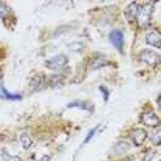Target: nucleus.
Returning <instances> with one entry per match:
<instances>
[{
    "label": "nucleus",
    "instance_id": "1",
    "mask_svg": "<svg viewBox=\"0 0 161 161\" xmlns=\"http://www.w3.org/2000/svg\"><path fill=\"white\" fill-rule=\"evenodd\" d=\"M153 15V4L147 3V4H142L139 5V10H138V16L137 21L139 25L145 27L150 22V18Z\"/></svg>",
    "mask_w": 161,
    "mask_h": 161
},
{
    "label": "nucleus",
    "instance_id": "2",
    "mask_svg": "<svg viewBox=\"0 0 161 161\" xmlns=\"http://www.w3.org/2000/svg\"><path fill=\"white\" fill-rule=\"evenodd\" d=\"M67 64H68V58L65 55H56L45 62V65L51 70H59Z\"/></svg>",
    "mask_w": 161,
    "mask_h": 161
},
{
    "label": "nucleus",
    "instance_id": "3",
    "mask_svg": "<svg viewBox=\"0 0 161 161\" xmlns=\"http://www.w3.org/2000/svg\"><path fill=\"white\" fill-rule=\"evenodd\" d=\"M139 59H141V62L150 65V67H156L160 63V56L155 51H150V50L142 51L139 55Z\"/></svg>",
    "mask_w": 161,
    "mask_h": 161
},
{
    "label": "nucleus",
    "instance_id": "4",
    "mask_svg": "<svg viewBox=\"0 0 161 161\" xmlns=\"http://www.w3.org/2000/svg\"><path fill=\"white\" fill-rule=\"evenodd\" d=\"M141 120H142V122L144 124L145 126H149V127L159 126L161 122L160 118L158 116V114L154 113V112H145V113H143Z\"/></svg>",
    "mask_w": 161,
    "mask_h": 161
},
{
    "label": "nucleus",
    "instance_id": "5",
    "mask_svg": "<svg viewBox=\"0 0 161 161\" xmlns=\"http://www.w3.org/2000/svg\"><path fill=\"white\" fill-rule=\"evenodd\" d=\"M46 76L44 75V74H36L35 76H33L31 82H29V87L32 91H39L41 90L44 86H45V84H46V79H45Z\"/></svg>",
    "mask_w": 161,
    "mask_h": 161
},
{
    "label": "nucleus",
    "instance_id": "6",
    "mask_svg": "<svg viewBox=\"0 0 161 161\" xmlns=\"http://www.w3.org/2000/svg\"><path fill=\"white\" fill-rule=\"evenodd\" d=\"M131 137H132V141H133V143H135L136 147H141L145 142V139L148 137V133L143 129H136L132 132V136Z\"/></svg>",
    "mask_w": 161,
    "mask_h": 161
},
{
    "label": "nucleus",
    "instance_id": "7",
    "mask_svg": "<svg viewBox=\"0 0 161 161\" xmlns=\"http://www.w3.org/2000/svg\"><path fill=\"white\" fill-rule=\"evenodd\" d=\"M109 39L112 41V44H113L115 47L118 48V50H122L124 47V34L121 31H113V32L110 33V35H109Z\"/></svg>",
    "mask_w": 161,
    "mask_h": 161
},
{
    "label": "nucleus",
    "instance_id": "8",
    "mask_svg": "<svg viewBox=\"0 0 161 161\" xmlns=\"http://www.w3.org/2000/svg\"><path fill=\"white\" fill-rule=\"evenodd\" d=\"M130 148H131V145H130L129 142H126V141H119V142H116L113 145L112 153L114 155H124L125 153L129 152Z\"/></svg>",
    "mask_w": 161,
    "mask_h": 161
},
{
    "label": "nucleus",
    "instance_id": "9",
    "mask_svg": "<svg viewBox=\"0 0 161 161\" xmlns=\"http://www.w3.org/2000/svg\"><path fill=\"white\" fill-rule=\"evenodd\" d=\"M145 41L148 45L153 46L155 48H161V36L155 32L148 33L145 36Z\"/></svg>",
    "mask_w": 161,
    "mask_h": 161
},
{
    "label": "nucleus",
    "instance_id": "10",
    "mask_svg": "<svg viewBox=\"0 0 161 161\" xmlns=\"http://www.w3.org/2000/svg\"><path fill=\"white\" fill-rule=\"evenodd\" d=\"M19 142H21V144H22V147H23V149H25V150L31 149V148L33 147V144H34L32 137H31L27 132L19 133Z\"/></svg>",
    "mask_w": 161,
    "mask_h": 161
},
{
    "label": "nucleus",
    "instance_id": "11",
    "mask_svg": "<svg viewBox=\"0 0 161 161\" xmlns=\"http://www.w3.org/2000/svg\"><path fill=\"white\" fill-rule=\"evenodd\" d=\"M138 10H139V5H138V4H136V3H132V4H130V5H129L127 10L125 11V15L129 17L131 21L137 19Z\"/></svg>",
    "mask_w": 161,
    "mask_h": 161
},
{
    "label": "nucleus",
    "instance_id": "12",
    "mask_svg": "<svg viewBox=\"0 0 161 161\" xmlns=\"http://www.w3.org/2000/svg\"><path fill=\"white\" fill-rule=\"evenodd\" d=\"M62 80H63L62 75H52V76H48L47 84L52 87H58L62 85Z\"/></svg>",
    "mask_w": 161,
    "mask_h": 161
},
{
    "label": "nucleus",
    "instance_id": "13",
    "mask_svg": "<svg viewBox=\"0 0 161 161\" xmlns=\"http://www.w3.org/2000/svg\"><path fill=\"white\" fill-rule=\"evenodd\" d=\"M1 158L4 161H22L21 158H18L16 155H12V154L8 153L5 149H1Z\"/></svg>",
    "mask_w": 161,
    "mask_h": 161
},
{
    "label": "nucleus",
    "instance_id": "14",
    "mask_svg": "<svg viewBox=\"0 0 161 161\" xmlns=\"http://www.w3.org/2000/svg\"><path fill=\"white\" fill-rule=\"evenodd\" d=\"M152 142L155 145L161 144V127H158L153 132V135H152Z\"/></svg>",
    "mask_w": 161,
    "mask_h": 161
},
{
    "label": "nucleus",
    "instance_id": "15",
    "mask_svg": "<svg viewBox=\"0 0 161 161\" xmlns=\"http://www.w3.org/2000/svg\"><path fill=\"white\" fill-rule=\"evenodd\" d=\"M1 93H3V97H4V98H8V99H21V98H22L21 95H12V93H8L3 84H1Z\"/></svg>",
    "mask_w": 161,
    "mask_h": 161
},
{
    "label": "nucleus",
    "instance_id": "16",
    "mask_svg": "<svg viewBox=\"0 0 161 161\" xmlns=\"http://www.w3.org/2000/svg\"><path fill=\"white\" fill-rule=\"evenodd\" d=\"M105 63H107V61H105L103 57H102V58H101V57L97 58L96 57V58L93 59V62H92V68H93V69H99V68H102Z\"/></svg>",
    "mask_w": 161,
    "mask_h": 161
},
{
    "label": "nucleus",
    "instance_id": "17",
    "mask_svg": "<svg viewBox=\"0 0 161 161\" xmlns=\"http://www.w3.org/2000/svg\"><path fill=\"white\" fill-rule=\"evenodd\" d=\"M68 48H69L70 51H74V52H80V51H82V48H84V45H82L81 42L74 41V42L68 45Z\"/></svg>",
    "mask_w": 161,
    "mask_h": 161
},
{
    "label": "nucleus",
    "instance_id": "18",
    "mask_svg": "<svg viewBox=\"0 0 161 161\" xmlns=\"http://www.w3.org/2000/svg\"><path fill=\"white\" fill-rule=\"evenodd\" d=\"M96 132H97V127L91 130V131H90V133L87 135V137L85 138V141H84V144H85V143H87V142H90V141L92 139V137L95 136V133H96Z\"/></svg>",
    "mask_w": 161,
    "mask_h": 161
},
{
    "label": "nucleus",
    "instance_id": "19",
    "mask_svg": "<svg viewBox=\"0 0 161 161\" xmlns=\"http://www.w3.org/2000/svg\"><path fill=\"white\" fill-rule=\"evenodd\" d=\"M154 155H155V153L152 152V153H149L148 155H145V158L142 161H152V159L154 158Z\"/></svg>",
    "mask_w": 161,
    "mask_h": 161
},
{
    "label": "nucleus",
    "instance_id": "20",
    "mask_svg": "<svg viewBox=\"0 0 161 161\" xmlns=\"http://www.w3.org/2000/svg\"><path fill=\"white\" fill-rule=\"evenodd\" d=\"M39 161H51V158H50L48 155H44Z\"/></svg>",
    "mask_w": 161,
    "mask_h": 161
},
{
    "label": "nucleus",
    "instance_id": "21",
    "mask_svg": "<svg viewBox=\"0 0 161 161\" xmlns=\"http://www.w3.org/2000/svg\"><path fill=\"white\" fill-rule=\"evenodd\" d=\"M158 104H159V107L161 108V95L159 96V98H158Z\"/></svg>",
    "mask_w": 161,
    "mask_h": 161
},
{
    "label": "nucleus",
    "instance_id": "22",
    "mask_svg": "<svg viewBox=\"0 0 161 161\" xmlns=\"http://www.w3.org/2000/svg\"><path fill=\"white\" fill-rule=\"evenodd\" d=\"M160 161H161V160H160Z\"/></svg>",
    "mask_w": 161,
    "mask_h": 161
}]
</instances>
